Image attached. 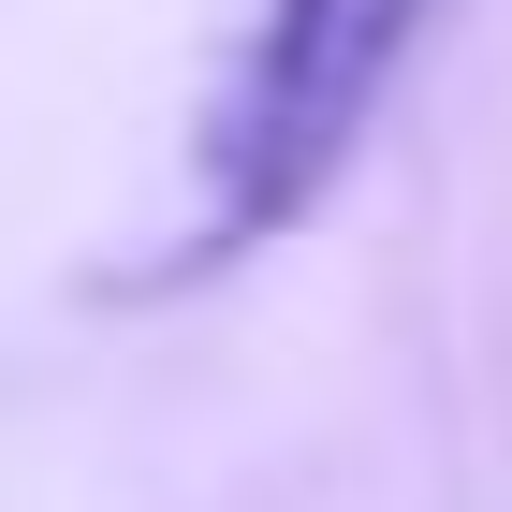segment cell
<instances>
[{"label":"cell","mask_w":512,"mask_h":512,"mask_svg":"<svg viewBox=\"0 0 512 512\" xmlns=\"http://www.w3.org/2000/svg\"><path fill=\"white\" fill-rule=\"evenodd\" d=\"M425 15L439 0H249L191 103V147H176V235L118 293H205V278L264 264L278 235H308L337 176L366 161Z\"/></svg>","instance_id":"6da1fadb"}]
</instances>
